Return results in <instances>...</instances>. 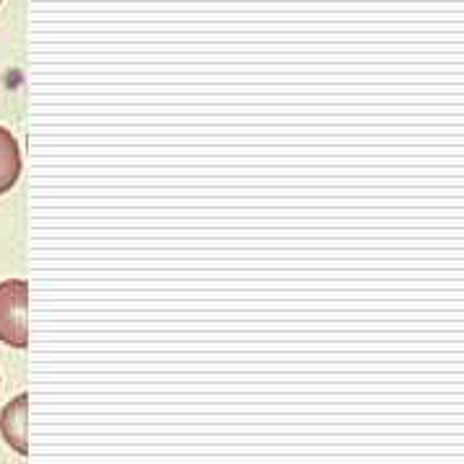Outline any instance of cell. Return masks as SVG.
Returning a JSON list of instances; mask_svg holds the SVG:
<instances>
[{"label": "cell", "instance_id": "cell-1", "mask_svg": "<svg viewBox=\"0 0 464 464\" xmlns=\"http://www.w3.org/2000/svg\"><path fill=\"white\" fill-rule=\"evenodd\" d=\"M0 341L14 348L29 346V284L24 279L0 284Z\"/></svg>", "mask_w": 464, "mask_h": 464}, {"label": "cell", "instance_id": "cell-2", "mask_svg": "<svg viewBox=\"0 0 464 464\" xmlns=\"http://www.w3.org/2000/svg\"><path fill=\"white\" fill-rule=\"evenodd\" d=\"M0 433L21 457L29 454V395L21 392L0 413Z\"/></svg>", "mask_w": 464, "mask_h": 464}, {"label": "cell", "instance_id": "cell-3", "mask_svg": "<svg viewBox=\"0 0 464 464\" xmlns=\"http://www.w3.org/2000/svg\"><path fill=\"white\" fill-rule=\"evenodd\" d=\"M21 176V148L11 130L0 127V197L16 186Z\"/></svg>", "mask_w": 464, "mask_h": 464}]
</instances>
